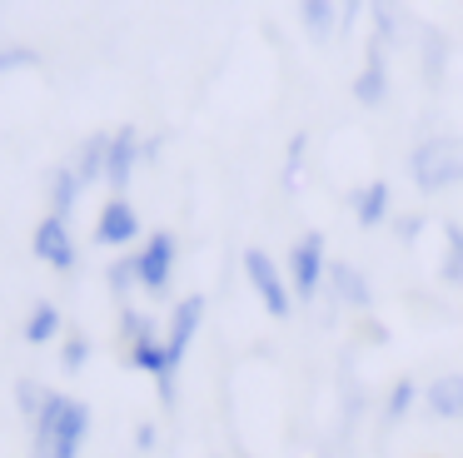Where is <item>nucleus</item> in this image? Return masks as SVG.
<instances>
[{
	"mask_svg": "<svg viewBox=\"0 0 463 458\" xmlns=\"http://www.w3.org/2000/svg\"><path fill=\"white\" fill-rule=\"evenodd\" d=\"M90 434V408L71 394H51L45 414L35 418V448L31 458H75Z\"/></svg>",
	"mask_w": 463,
	"mask_h": 458,
	"instance_id": "nucleus-1",
	"label": "nucleus"
},
{
	"mask_svg": "<svg viewBox=\"0 0 463 458\" xmlns=\"http://www.w3.org/2000/svg\"><path fill=\"white\" fill-rule=\"evenodd\" d=\"M409 175L423 195L463 185V139L458 135H429L419 149L409 155Z\"/></svg>",
	"mask_w": 463,
	"mask_h": 458,
	"instance_id": "nucleus-2",
	"label": "nucleus"
},
{
	"mask_svg": "<svg viewBox=\"0 0 463 458\" xmlns=\"http://www.w3.org/2000/svg\"><path fill=\"white\" fill-rule=\"evenodd\" d=\"M324 279H329V249H324L319 229H309V234H299L289 249V284L299 299H314Z\"/></svg>",
	"mask_w": 463,
	"mask_h": 458,
	"instance_id": "nucleus-3",
	"label": "nucleus"
},
{
	"mask_svg": "<svg viewBox=\"0 0 463 458\" xmlns=\"http://www.w3.org/2000/svg\"><path fill=\"white\" fill-rule=\"evenodd\" d=\"M175 259H180V244H175V234H165V229H160V234L145 239V249H135V254H130L140 289H150V294H170Z\"/></svg>",
	"mask_w": 463,
	"mask_h": 458,
	"instance_id": "nucleus-4",
	"label": "nucleus"
},
{
	"mask_svg": "<svg viewBox=\"0 0 463 458\" xmlns=\"http://www.w3.org/2000/svg\"><path fill=\"white\" fill-rule=\"evenodd\" d=\"M244 274H250L254 294L264 299V309H269L274 319H289L294 314V299H289V284H284L279 264H274L264 249H244Z\"/></svg>",
	"mask_w": 463,
	"mask_h": 458,
	"instance_id": "nucleus-5",
	"label": "nucleus"
},
{
	"mask_svg": "<svg viewBox=\"0 0 463 458\" xmlns=\"http://www.w3.org/2000/svg\"><path fill=\"white\" fill-rule=\"evenodd\" d=\"M31 249H35V259H41V264L61 269V274H71L75 259H80V254H75V239H71V219H61V215H45L41 224H35Z\"/></svg>",
	"mask_w": 463,
	"mask_h": 458,
	"instance_id": "nucleus-6",
	"label": "nucleus"
},
{
	"mask_svg": "<svg viewBox=\"0 0 463 458\" xmlns=\"http://www.w3.org/2000/svg\"><path fill=\"white\" fill-rule=\"evenodd\" d=\"M200 324H204V299H200V294L180 299V304H175V314H170V329H165V354H170L175 368L184 364V354H190Z\"/></svg>",
	"mask_w": 463,
	"mask_h": 458,
	"instance_id": "nucleus-7",
	"label": "nucleus"
},
{
	"mask_svg": "<svg viewBox=\"0 0 463 458\" xmlns=\"http://www.w3.org/2000/svg\"><path fill=\"white\" fill-rule=\"evenodd\" d=\"M354 100H359V105H373V110L389 100V40L383 35L373 40L369 55H364V70H359V80H354Z\"/></svg>",
	"mask_w": 463,
	"mask_h": 458,
	"instance_id": "nucleus-8",
	"label": "nucleus"
},
{
	"mask_svg": "<svg viewBox=\"0 0 463 458\" xmlns=\"http://www.w3.org/2000/svg\"><path fill=\"white\" fill-rule=\"evenodd\" d=\"M140 239V215H135L130 199H110L95 219V244L100 249H120V244H135Z\"/></svg>",
	"mask_w": 463,
	"mask_h": 458,
	"instance_id": "nucleus-9",
	"label": "nucleus"
},
{
	"mask_svg": "<svg viewBox=\"0 0 463 458\" xmlns=\"http://www.w3.org/2000/svg\"><path fill=\"white\" fill-rule=\"evenodd\" d=\"M145 159V145H140V129L125 125L115 129V145H110V169H105V185L115 189V199L125 195V185L135 179V165Z\"/></svg>",
	"mask_w": 463,
	"mask_h": 458,
	"instance_id": "nucleus-10",
	"label": "nucleus"
},
{
	"mask_svg": "<svg viewBox=\"0 0 463 458\" xmlns=\"http://www.w3.org/2000/svg\"><path fill=\"white\" fill-rule=\"evenodd\" d=\"M324 284H329L334 309H339V304L344 309H369L373 304V284L354 264H344V259H334V264H329V279H324Z\"/></svg>",
	"mask_w": 463,
	"mask_h": 458,
	"instance_id": "nucleus-11",
	"label": "nucleus"
},
{
	"mask_svg": "<svg viewBox=\"0 0 463 458\" xmlns=\"http://www.w3.org/2000/svg\"><path fill=\"white\" fill-rule=\"evenodd\" d=\"M429 414L433 418H463V374H443L429 384Z\"/></svg>",
	"mask_w": 463,
	"mask_h": 458,
	"instance_id": "nucleus-12",
	"label": "nucleus"
},
{
	"mask_svg": "<svg viewBox=\"0 0 463 458\" xmlns=\"http://www.w3.org/2000/svg\"><path fill=\"white\" fill-rule=\"evenodd\" d=\"M110 145H115V135H105V129L80 145V159H75V175H80V185L105 179V169H110Z\"/></svg>",
	"mask_w": 463,
	"mask_h": 458,
	"instance_id": "nucleus-13",
	"label": "nucleus"
},
{
	"mask_svg": "<svg viewBox=\"0 0 463 458\" xmlns=\"http://www.w3.org/2000/svg\"><path fill=\"white\" fill-rule=\"evenodd\" d=\"M80 175H75V165H61L51 175V185H45V199H51V215H61V219H71V209H75V199H80Z\"/></svg>",
	"mask_w": 463,
	"mask_h": 458,
	"instance_id": "nucleus-14",
	"label": "nucleus"
},
{
	"mask_svg": "<svg viewBox=\"0 0 463 458\" xmlns=\"http://www.w3.org/2000/svg\"><path fill=\"white\" fill-rule=\"evenodd\" d=\"M354 219H359L364 229L389 219V185H383V179H373V185H364L359 195H354Z\"/></svg>",
	"mask_w": 463,
	"mask_h": 458,
	"instance_id": "nucleus-15",
	"label": "nucleus"
},
{
	"mask_svg": "<svg viewBox=\"0 0 463 458\" xmlns=\"http://www.w3.org/2000/svg\"><path fill=\"white\" fill-rule=\"evenodd\" d=\"M61 329H65V314L51 299H41V304L31 309V319H25V339H31V344H51V339H61Z\"/></svg>",
	"mask_w": 463,
	"mask_h": 458,
	"instance_id": "nucleus-16",
	"label": "nucleus"
},
{
	"mask_svg": "<svg viewBox=\"0 0 463 458\" xmlns=\"http://www.w3.org/2000/svg\"><path fill=\"white\" fill-rule=\"evenodd\" d=\"M51 394H55V388L35 384V378H21V384H15V404H21V414L31 418V428H35V418L45 414V404H51Z\"/></svg>",
	"mask_w": 463,
	"mask_h": 458,
	"instance_id": "nucleus-17",
	"label": "nucleus"
},
{
	"mask_svg": "<svg viewBox=\"0 0 463 458\" xmlns=\"http://www.w3.org/2000/svg\"><path fill=\"white\" fill-rule=\"evenodd\" d=\"M443 279H449V284H463V224L443 229Z\"/></svg>",
	"mask_w": 463,
	"mask_h": 458,
	"instance_id": "nucleus-18",
	"label": "nucleus"
},
{
	"mask_svg": "<svg viewBox=\"0 0 463 458\" xmlns=\"http://www.w3.org/2000/svg\"><path fill=\"white\" fill-rule=\"evenodd\" d=\"M413 398H419V384H413V378H399V384H393V394H389V404H383V424H399V418H409Z\"/></svg>",
	"mask_w": 463,
	"mask_h": 458,
	"instance_id": "nucleus-19",
	"label": "nucleus"
},
{
	"mask_svg": "<svg viewBox=\"0 0 463 458\" xmlns=\"http://www.w3.org/2000/svg\"><path fill=\"white\" fill-rule=\"evenodd\" d=\"M120 334H125V344H145V339H160V334H155V319H150V314H140V309H130V304L120 309Z\"/></svg>",
	"mask_w": 463,
	"mask_h": 458,
	"instance_id": "nucleus-20",
	"label": "nucleus"
},
{
	"mask_svg": "<svg viewBox=\"0 0 463 458\" xmlns=\"http://www.w3.org/2000/svg\"><path fill=\"white\" fill-rule=\"evenodd\" d=\"M304 149H309V135H294L289 139V149H284V189H294L299 185V175H304Z\"/></svg>",
	"mask_w": 463,
	"mask_h": 458,
	"instance_id": "nucleus-21",
	"label": "nucleus"
},
{
	"mask_svg": "<svg viewBox=\"0 0 463 458\" xmlns=\"http://www.w3.org/2000/svg\"><path fill=\"white\" fill-rule=\"evenodd\" d=\"M299 15H304V25H309L314 35H334V30H339V10L334 5H304Z\"/></svg>",
	"mask_w": 463,
	"mask_h": 458,
	"instance_id": "nucleus-22",
	"label": "nucleus"
},
{
	"mask_svg": "<svg viewBox=\"0 0 463 458\" xmlns=\"http://www.w3.org/2000/svg\"><path fill=\"white\" fill-rule=\"evenodd\" d=\"M135 284H140V279H135V264H130V259L110 264V289H115V299H120V309H125V294H130Z\"/></svg>",
	"mask_w": 463,
	"mask_h": 458,
	"instance_id": "nucleus-23",
	"label": "nucleus"
},
{
	"mask_svg": "<svg viewBox=\"0 0 463 458\" xmlns=\"http://www.w3.org/2000/svg\"><path fill=\"white\" fill-rule=\"evenodd\" d=\"M85 358H90V344H85L80 334H71V339L61 344V364H65V368H85Z\"/></svg>",
	"mask_w": 463,
	"mask_h": 458,
	"instance_id": "nucleus-24",
	"label": "nucleus"
},
{
	"mask_svg": "<svg viewBox=\"0 0 463 458\" xmlns=\"http://www.w3.org/2000/svg\"><path fill=\"white\" fill-rule=\"evenodd\" d=\"M35 50H25V45H11V50H0V70H15V65H35Z\"/></svg>",
	"mask_w": 463,
	"mask_h": 458,
	"instance_id": "nucleus-25",
	"label": "nucleus"
},
{
	"mask_svg": "<svg viewBox=\"0 0 463 458\" xmlns=\"http://www.w3.org/2000/svg\"><path fill=\"white\" fill-rule=\"evenodd\" d=\"M419 229H423V219H393V234L399 239H419Z\"/></svg>",
	"mask_w": 463,
	"mask_h": 458,
	"instance_id": "nucleus-26",
	"label": "nucleus"
},
{
	"mask_svg": "<svg viewBox=\"0 0 463 458\" xmlns=\"http://www.w3.org/2000/svg\"><path fill=\"white\" fill-rule=\"evenodd\" d=\"M135 444H140V448H155V424H140V428H135Z\"/></svg>",
	"mask_w": 463,
	"mask_h": 458,
	"instance_id": "nucleus-27",
	"label": "nucleus"
}]
</instances>
